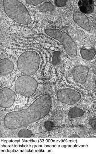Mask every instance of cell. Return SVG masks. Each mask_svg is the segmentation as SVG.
Returning <instances> with one entry per match:
<instances>
[{
	"instance_id": "cell-7",
	"label": "cell",
	"mask_w": 96,
	"mask_h": 154,
	"mask_svg": "<svg viewBox=\"0 0 96 154\" xmlns=\"http://www.w3.org/2000/svg\"><path fill=\"white\" fill-rule=\"evenodd\" d=\"M16 94L10 88H3L0 90V107L8 108L12 107L16 100Z\"/></svg>"
},
{
	"instance_id": "cell-20",
	"label": "cell",
	"mask_w": 96,
	"mask_h": 154,
	"mask_svg": "<svg viewBox=\"0 0 96 154\" xmlns=\"http://www.w3.org/2000/svg\"><path fill=\"white\" fill-rule=\"evenodd\" d=\"M90 124L91 126L92 127L94 130H96V121L95 119H90Z\"/></svg>"
},
{
	"instance_id": "cell-15",
	"label": "cell",
	"mask_w": 96,
	"mask_h": 154,
	"mask_svg": "<svg viewBox=\"0 0 96 154\" xmlns=\"http://www.w3.org/2000/svg\"><path fill=\"white\" fill-rule=\"evenodd\" d=\"M84 114V111L78 107L71 108L68 113V116L70 118H76L82 116Z\"/></svg>"
},
{
	"instance_id": "cell-6",
	"label": "cell",
	"mask_w": 96,
	"mask_h": 154,
	"mask_svg": "<svg viewBox=\"0 0 96 154\" xmlns=\"http://www.w3.org/2000/svg\"><path fill=\"white\" fill-rule=\"evenodd\" d=\"M57 97L59 102L69 105H73L81 100L82 96L79 91L73 88H63L57 91Z\"/></svg>"
},
{
	"instance_id": "cell-17",
	"label": "cell",
	"mask_w": 96,
	"mask_h": 154,
	"mask_svg": "<svg viewBox=\"0 0 96 154\" xmlns=\"http://www.w3.org/2000/svg\"><path fill=\"white\" fill-rule=\"evenodd\" d=\"M60 61V53L58 51L54 52L53 53L52 63L56 66L59 63Z\"/></svg>"
},
{
	"instance_id": "cell-18",
	"label": "cell",
	"mask_w": 96,
	"mask_h": 154,
	"mask_svg": "<svg viewBox=\"0 0 96 154\" xmlns=\"http://www.w3.org/2000/svg\"><path fill=\"white\" fill-rule=\"evenodd\" d=\"M67 2L66 0H56L54 1V4L57 7H62L66 6Z\"/></svg>"
},
{
	"instance_id": "cell-12",
	"label": "cell",
	"mask_w": 96,
	"mask_h": 154,
	"mask_svg": "<svg viewBox=\"0 0 96 154\" xmlns=\"http://www.w3.org/2000/svg\"><path fill=\"white\" fill-rule=\"evenodd\" d=\"M15 131L14 130H8L14 131V135L15 136L13 137L14 138H30L34 135L33 132L29 129H26L25 128H22L17 129Z\"/></svg>"
},
{
	"instance_id": "cell-2",
	"label": "cell",
	"mask_w": 96,
	"mask_h": 154,
	"mask_svg": "<svg viewBox=\"0 0 96 154\" xmlns=\"http://www.w3.org/2000/svg\"><path fill=\"white\" fill-rule=\"evenodd\" d=\"M3 5L7 15L15 22L25 25L32 23V18L27 9L20 1L4 0Z\"/></svg>"
},
{
	"instance_id": "cell-13",
	"label": "cell",
	"mask_w": 96,
	"mask_h": 154,
	"mask_svg": "<svg viewBox=\"0 0 96 154\" xmlns=\"http://www.w3.org/2000/svg\"><path fill=\"white\" fill-rule=\"evenodd\" d=\"M80 51L81 57L86 60H92L95 56L96 50L94 49L86 50L81 48Z\"/></svg>"
},
{
	"instance_id": "cell-11",
	"label": "cell",
	"mask_w": 96,
	"mask_h": 154,
	"mask_svg": "<svg viewBox=\"0 0 96 154\" xmlns=\"http://www.w3.org/2000/svg\"><path fill=\"white\" fill-rule=\"evenodd\" d=\"M94 4L91 0H81L78 2V6L82 13L89 14L94 10Z\"/></svg>"
},
{
	"instance_id": "cell-10",
	"label": "cell",
	"mask_w": 96,
	"mask_h": 154,
	"mask_svg": "<svg viewBox=\"0 0 96 154\" xmlns=\"http://www.w3.org/2000/svg\"><path fill=\"white\" fill-rule=\"evenodd\" d=\"M14 69L13 62L10 60L5 58L0 61V74L1 76H5L11 74Z\"/></svg>"
},
{
	"instance_id": "cell-14",
	"label": "cell",
	"mask_w": 96,
	"mask_h": 154,
	"mask_svg": "<svg viewBox=\"0 0 96 154\" xmlns=\"http://www.w3.org/2000/svg\"><path fill=\"white\" fill-rule=\"evenodd\" d=\"M57 129L54 122L48 120L43 123L39 127V132H44L50 131L52 130Z\"/></svg>"
},
{
	"instance_id": "cell-19",
	"label": "cell",
	"mask_w": 96,
	"mask_h": 154,
	"mask_svg": "<svg viewBox=\"0 0 96 154\" xmlns=\"http://www.w3.org/2000/svg\"><path fill=\"white\" fill-rule=\"evenodd\" d=\"M26 2L28 4L31 5H38L42 4L43 2V1H41V0H28V1H26Z\"/></svg>"
},
{
	"instance_id": "cell-1",
	"label": "cell",
	"mask_w": 96,
	"mask_h": 154,
	"mask_svg": "<svg viewBox=\"0 0 96 154\" xmlns=\"http://www.w3.org/2000/svg\"><path fill=\"white\" fill-rule=\"evenodd\" d=\"M51 106V96L48 94L42 95L26 109L7 113L1 121L2 126L7 130L25 128L46 116Z\"/></svg>"
},
{
	"instance_id": "cell-5",
	"label": "cell",
	"mask_w": 96,
	"mask_h": 154,
	"mask_svg": "<svg viewBox=\"0 0 96 154\" xmlns=\"http://www.w3.org/2000/svg\"><path fill=\"white\" fill-rule=\"evenodd\" d=\"M38 83L36 79L30 76L23 75L15 81V89L16 93L25 97L33 96L37 91Z\"/></svg>"
},
{
	"instance_id": "cell-4",
	"label": "cell",
	"mask_w": 96,
	"mask_h": 154,
	"mask_svg": "<svg viewBox=\"0 0 96 154\" xmlns=\"http://www.w3.org/2000/svg\"><path fill=\"white\" fill-rule=\"evenodd\" d=\"M48 35L58 41L63 45L67 54L72 58L75 57L77 54L78 47L70 36L65 32L57 29H48L45 30Z\"/></svg>"
},
{
	"instance_id": "cell-16",
	"label": "cell",
	"mask_w": 96,
	"mask_h": 154,
	"mask_svg": "<svg viewBox=\"0 0 96 154\" xmlns=\"http://www.w3.org/2000/svg\"><path fill=\"white\" fill-rule=\"evenodd\" d=\"M39 11L42 13L54 10V7L52 4L49 2H45L39 7Z\"/></svg>"
},
{
	"instance_id": "cell-3",
	"label": "cell",
	"mask_w": 96,
	"mask_h": 154,
	"mask_svg": "<svg viewBox=\"0 0 96 154\" xmlns=\"http://www.w3.org/2000/svg\"><path fill=\"white\" fill-rule=\"evenodd\" d=\"M40 55L34 51H28L21 54L17 60L18 69L25 75L34 74L39 69L40 63Z\"/></svg>"
},
{
	"instance_id": "cell-8",
	"label": "cell",
	"mask_w": 96,
	"mask_h": 154,
	"mask_svg": "<svg viewBox=\"0 0 96 154\" xmlns=\"http://www.w3.org/2000/svg\"><path fill=\"white\" fill-rule=\"evenodd\" d=\"M89 72L88 67L79 66L73 67L71 71L72 78L74 82L83 85L85 83Z\"/></svg>"
},
{
	"instance_id": "cell-9",
	"label": "cell",
	"mask_w": 96,
	"mask_h": 154,
	"mask_svg": "<svg viewBox=\"0 0 96 154\" xmlns=\"http://www.w3.org/2000/svg\"><path fill=\"white\" fill-rule=\"evenodd\" d=\"M73 20L81 27L85 30H90L89 21L87 16L80 12H76L73 14Z\"/></svg>"
}]
</instances>
